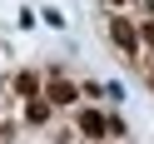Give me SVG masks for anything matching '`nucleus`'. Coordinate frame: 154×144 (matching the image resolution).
I'll return each instance as SVG.
<instances>
[{
    "instance_id": "f257e3e1",
    "label": "nucleus",
    "mask_w": 154,
    "mask_h": 144,
    "mask_svg": "<svg viewBox=\"0 0 154 144\" xmlns=\"http://www.w3.org/2000/svg\"><path fill=\"white\" fill-rule=\"evenodd\" d=\"M109 35H114V45H124V50L134 55V45H139V40H134V25H129V20H114V25H109Z\"/></svg>"
},
{
    "instance_id": "f03ea898",
    "label": "nucleus",
    "mask_w": 154,
    "mask_h": 144,
    "mask_svg": "<svg viewBox=\"0 0 154 144\" xmlns=\"http://www.w3.org/2000/svg\"><path fill=\"white\" fill-rule=\"evenodd\" d=\"M80 134H90V139H100V134H104V119H100L94 109H85V114H80Z\"/></svg>"
},
{
    "instance_id": "7ed1b4c3",
    "label": "nucleus",
    "mask_w": 154,
    "mask_h": 144,
    "mask_svg": "<svg viewBox=\"0 0 154 144\" xmlns=\"http://www.w3.org/2000/svg\"><path fill=\"white\" fill-rule=\"evenodd\" d=\"M50 100H55V104H70V100H75V84H70V80H50Z\"/></svg>"
},
{
    "instance_id": "20e7f679",
    "label": "nucleus",
    "mask_w": 154,
    "mask_h": 144,
    "mask_svg": "<svg viewBox=\"0 0 154 144\" xmlns=\"http://www.w3.org/2000/svg\"><path fill=\"white\" fill-rule=\"evenodd\" d=\"M45 114H50V100H30V124H40Z\"/></svg>"
},
{
    "instance_id": "39448f33",
    "label": "nucleus",
    "mask_w": 154,
    "mask_h": 144,
    "mask_svg": "<svg viewBox=\"0 0 154 144\" xmlns=\"http://www.w3.org/2000/svg\"><path fill=\"white\" fill-rule=\"evenodd\" d=\"M109 5H114V0H109Z\"/></svg>"
}]
</instances>
